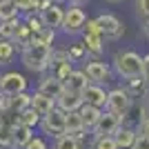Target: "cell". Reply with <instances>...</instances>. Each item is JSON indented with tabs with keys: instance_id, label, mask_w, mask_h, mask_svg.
<instances>
[{
	"instance_id": "cell-1",
	"label": "cell",
	"mask_w": 149,
	"mask_h": 149,
	"mask_svg": "<svg viewBox=\"0 0 149 149\" xmlns=\"http://www.w3.org/2000/svg\"><path fill=\"white\" fill-rule=\"evenodd\" d=\"M49 60H51V45L42 42L38 38L22 49V65L29 71H45L49 67Z\"/></svg>"
},
{
	"instance_id": "cell-2",
	"label": "cell",
	"mask_w": 149,
	"mask_h": 149,
	"mask_svg": "<svg viewBox=\"0 0 149 149\" xmlns=\"http://www.w3.org/2000/svg\"><path fill=\"white\" fill-rule=\"evenodd\" d=\"M113 67L118 71V76L127 78V80H136L140 78V69H143V58L136 51H120L113 58Z\"/></svg>"
},
{
	"instance_id": "cell-3",
	"label": "cell",
	"mask_w": 149,
	"mask_h": 149,
	"mask_svg": "<svg viewBox=\"0 0 149 149\" xmlns=\"http://www.w3.org/2000/svg\"><path fill=\"white\" fill-rule=\"evenodd\" d=\"M62 16H65V9L58 7L56 2L51 0H40V7H38V18L42 20L45 27L49 29H56L62 25Z\"/></svg>"
},
{
	"instance_id": "cell-4",
	"label": "cell",
	"mask_w": 149,
	"mask_h": 149,
	"mask_svg": "<svg viewBox=\"0 0 149 149\" xmlns=\"http://www.w3.org/2000/svg\"><path fill=\"white\" fill-rule=\"evenodd\" d=\"M85 22H87V16H85V11H82L78 5L69 7L67 11H65V16H62V31L65 33H80L82 29H85Z\"/></svg>"
},
{
	"instance_id": "cell-5",
	"label": "cell",
	"mask_w": 149,
	"mask_h": 149,
	"mask_svg": "<svg viewBox=\"0 0 149 149\" xmlns=\"http://www.w3.org/2000/svg\"><path fill=\"white\" fill-rule=\"evenodd\" d=\"M27 89V80L22 74H16V71H9V74L0 76V96H16V93L25 91Z\"/></svg>"
},
{
	"instance_id": "cell-6",
	"label": "cell",
	"mask_w": 149,
	"mask_h": 149,
	"mask_svg": "<svg viewBox=\"0 0 149 149\" xmlns=\"http://www.w3.org/2000/svg\"><path fill=\"white\" fill-rule=\"evenodd\" d=\"M40 125H42L45 134H49V136H62L65 134V111L60 109H51L47 116L40 118Z\"/></svg>"
},
{
	"instance_id": "cell-7",
	"label": "cell",
	"mask_w": 149,
	"mask_h": 149,
	"mask_svg": "<svg viewBox=\"0 0 149 149\" xmlns=\"http://www.w3.org/2000/svg\"><path fill=\"white\" fill-rule=\"evenodd\" d=\"M107 109L109 111H113L116 116H120L123 118L125 113L129 111V105H131V100H129V93L123 91V89H113V91L107 93Z\"/></svg>"
},
{
	"instance_id": "cell-8",
	"label": "cell",
	"mask_w": 149,
	"mask_h": 149,
	"mask_svg": "<svg viewBox=\"0 0 149 149\" xmlns=\"http://www.w3.org/2000/svg\"><path fill=\"white\" fill-rule=\"evenodd\" d=\"M96 25H98L102 38H120V36H123V22H120L116 16L102 13V16L96 18Z\"/></svg>"
},
{
	"instance_id": "cell-9",
	"label": "cell",
	"mask_w": 149,
	"mask_h": 149,
	"mask_svg": "<svg viewBox=\"0 0 149 149\" xmlns=\"http://www.w3.org/2000/svg\"><path fill=\"white\" fill-rule=\"evenodd\" d=\"M118 127H120V116H116L113 111H105L100 113L98 123L93 125V136H111Z\"/></svg>"
},
{
	"instance_id": "cell-10",
	"label": "cell",
	"mask_w": 149,
	"mask_h": 149,
	"mask_svg": "<svg viewBox=\"0 0 149 149\" xmlns=\"http://www.w3.org/2000/svg\"><path fill=\"white\" fill-rule=\"evenodd\" d=\"M56 102H58V107H60V111H65V113L67 111H78L80 105H82V96L62 87V91L56 96Z\"/></svg>"
},
{
	"instance_id": "cell-11",
	"label": "cell",
	"mask_w": 149,
	"mask_h": 149,
	"mask_svg": "<svg viewBox=\"0 0 149 149\" xmlns=\"http://www.w3.org/2000/svg\"><path fill=\"white\" fill-rule=\"evenodd\" d=\"M54 105H56V100L51 98V96H47V93H42V91H36L29 98V107L38 113V116H40V118L47 116V113L54 109Z\"/></svg>"
},
{
	"instance_id": "cell-12",
	"label": "cell",
	"mask_w": 149,
	"mask_h": 149,
	"mask_svg": "<svg viewBox=\"0 0 149 149\" xmlns=\"http://www.w3.org/2000/svg\"><path fill=\"white\" fill-rule=\"evenodd\" d=\"M80 96H82V102L93 105V107H105V102H107L105 89H100L98 85H87V87L80 91Z\"/></svg>"
},
{
	"instance_id": "cell-13",
	"label": "cell",
	"mask_w": 149,
	"mask_h": 149,
	"mask_svg": "<svg viewBox=\"0 0 149 149\" xmlns=\"http://www.w3.org/2000/svg\"><path fill=\"white\" fill-rule=\"evenodd\" d=\"M33 136V129L31 127H25V125H13L11 127V149H22Z\"/></svg>"
},
{
	"instance_id": "cell-14",
	"label": "cell",
	"mask_w": 149,
	"mask_h": 149,
	"mask_svg": "<svg viewBox=\"0 0 149 149\" xmlns=\"http://www.w3.org/2000/svg\"><path fill=\"white\" fill-rule=\"evenodd\" d=\"M85 76L91 82H107L109 80V67L105 62H89L85 69Z\"/></svg>"
},
{
	"instance_id": "cell-15",
	"label": "cell",
	"mask_w": 149,
	"mask_h": 149,
	"mask_svg": "<svg viewBox=\"0 0 149 149\" xmlns=\"http://www.w3.org/2000/svg\"><path fill=\"white\" fill-rule=\"evenodd\" d=\"M78 113H80V118H82V127L85 129H93V125L98 123L100 118V107H93V105H87V102H82L80 109H78Z\"/></svg>"
},
{
	"instance_id": "cell-16",
	"label": "cell",
	"mask_w": 149,
	"mask_h": 149,
	"mask_svg": "<svg viewBox=\"0 0 149 149\" xmlns=\"http://www.w3.org/2000/svg\"><path fill=\"white\" fill-rule=\"evenodd\" d=\"M82 118L78 111H67L65 113V134H69V136H76L80 138L82 136Z\"/></svg>"
},
{
	"instance_id": "cell-17",
	"label": "cell",
	"mask_w": 149,
	"mask_h": 149,
	"mask_svg": "<svg viewBox=\"0 0 149 149\" xmlns=\"http://www.w3.org/2000/svg\"><path fill=\"white\" fill-rule=\"evenodd\" d=\"M87 76H85V71H71V74L62 80V87L69 89V91H76V93H80L82 89L87 87Z\"/></svg>"
},
{
	"instance_id": "cell-18",
	"label": "cell",
	"mask_w": 149,
	"mask_h": 149,
	"mask_svg": "<svg viewBox=\"0 0 149 149\" xmlns=\"http://www.w3.org/2000/svg\"><path fill=\"white\" fill-rule=\"evenodd\" d=\"M36 38H38V33H33V31H31V27L27 25V22H20V25H18V31H16V36H13V42L20 45V47L25 49L27 45H31Z\"/></svg>"
},
{
	"instance_id": "cell-19",
	"label": "cell",
	"mask_w": 149,
	"mask_h": 149,
	"mask_svg": "<svg viewBox=\"0 0 149 149\" xmlns=\"http://www.w3.org/2000/svg\"><path fill=\"white\" fill-rule=\"evenodd\" d=\"M29 98H31V96H27L25 91L16 93V96H9V98H7V109H9V111H13V113L22 111V109H27V107H29Z\"/></svg>"
},
{
	"instance_id": "cell-20",
	"label": "cell",
	"mask_w": 149,
	"mask_h": 149,
	"mask_svg": "<svg viewBox=\"0 0 149 149\" xmlns=\"http://www.w3.org/2000/svg\"><path fill=\"white\" fill-rule=\"evenodd\" d=\"M111 136H113V140H116V145H118V149H129L131 145H134V140H136V134L131 129H120V127L113 131Z\"/></svg>"
},
{
	"instance_id": "cell-21",
	"label": "cell",
	"mask_w": 149,
	"mask_h": 149,
	"mask_svg": "<svg viewBox=\"0 0 149 149\" xmlns=\"http://www.w3.org/2000/svg\"><path fill=\"white\" fill-rule=\"evenodd\" d=\"M38 91L47 93V96H51V98L56 100V96L62 91V82L58 80V78H54V76H49V78H45L42 82H40V87H38Z\"/></svg>"
},
{
	"instance_id": "cell-22",
	"label": "cell",
	"mask_w": 149,
	"mask_h": 149,
	"mask_svg": "<svg viewBox=\"0 0 149 149\" xmlns=\"http://www.w3.org/2000/svg\"><path fill=\"white\" fill-rule=\"evenodd\" d=\"M85 51H91V54H100L102 51V45H105V38L100 36V33H87L85 31Z\"/></svg>"
},
{
	"instance_id": "cell-23",
	"label": "cell",
	"mask_w": 149,
	"mask_h": 149,
	"mask_svg": "<svg viewBox=\"0 0 149 149\" xmlns=\"http://www.w3.org/2000/svg\"><path fill=\"white\" fill-rule=\"evenodd\" d=\"M18 25H20L18 18L0 20V40H13L16 31H18Z\"/></svg>"
},
{
	"instance_id": "cell-24",
	"label": "cell",
	"mask_w": 149,
	"mask_h": 149,
	"mask_svg": "<svg viewBox=\"0 0 149 149\" xmlns=\"http://www.w3.org/2000/svg\"><path fill=\"white\" fill-rule=\"evenodd\" d=\"M16 123H18V125H25V127H31V129H33V127L40 123V116H38V113L33 111L31 107H27V109H22V111L16 113Z\"/></svg>"
},
{
	"instance_id": "cell-25",
	"label": "cell",
	"mask_w": 149,
	"mask_h": 149,
	"mask_svg": "<svg viewBox=\"0 0 149 149\" xmlns=\"http://www.w3.org/2000/svg\"><path fill=\"white\" fill-rule=\"evenodd\" d=\"M54 149H82V145H80V138L69 136V134H62V136H56Z\"/></svg>"
},
{
	"instance_id": "cell-26",
	"label": "cell",
	"mask_w": 149,
	"mask_h": 149,
	"mask_svg": "<svg viewBox=\"0 0 149 149\" xmlns=\"http://www.w3.org/2000/svg\"><path fill=\"white\" fill-rule=\"evenodd\" d=\"M20 9L16 7V0H0V20L18 18Z\"/></svg>"
},
{
	"instance_id": "cell-27",
	"label": "cell",
	"mask_w": 149,
	"mask_h": 149,
	"mask_svg": "<svg viewBox=\"0 0 149 149\" xmlns=\"http://www.w3.org/2000/svg\"><path fill=\"white\" fill-rule=\"evenodd\" d=\"M13 54H16V42L13 40H0V65H7L13 58Z\"/></svg>"
},
{
	"instance_id": "cell-28",
	"label": "cell",
	"mask_w": 149,
	"mask_h": 149,
	"mask_svg": "<svg viewBox=\"0 0 149 149\" xmlns=\"http://www.w3.org/2000/svg\"><path fill=\"white\" fill-rule=\"evenodd\" d=\"M91 149H118V145H116L113 136H96Z\"/></svg>"
},
{
	"instance_id": "cell-29",
	"label": "cell",
	"mask_w": 149,
	"mask_h": 149,
	"mask_svg": "<svg viewBox=\"0 0 149 149\" xmlns=\"http://www.w3.org/2000/svg\"><path fill=\"white\" fill-rule=\"evenodd\" d=\"M0 149H11V125L0 123Z\"/></svg>"
},
{
	"instance_id": "cell-30",
	"label": "cell",
	"mask_w": 149,
	"mask_h": 149,
	"mask_svg": "<svg viewBox=\"0 0 149 149\" xmlns=\"http://www.w3.org/2000/svg\"><path fill=\"white\" fill-rule=\"evenodd\" d=\"M16 7H18L20 11H38V7H40V0H16Z\"/></svg>"
},
{
	"instance_id": "cell-31",
	"label": "cell",
	"mask_w": 149,
	"mask_h": 149,
	"mask_svg": "<svg viewBox=\"0 0 149 149\" xmlns=\"http://www.w3.org/2000/svg\"><path fill=\"white\" fill-rule=\"evenodd\" d=\"M136 9L140 18L149 20V0H136Z\"/></svg>"
},
{
	"instance_id": "cell-32",
	"label": "cell",
	"mask_w": 149,
	"mask_h": 149,
	"mask_svg": "<svg viewBox=\"0 0 149 149\" xmlns=\"http://www.w3.org/2000/svg\"><path fill=\"white\" fill-rule=\"evenodd\" d=\"M129 149H149V138L147 136H136V140H134V145H131Z\"/></svg>"
},
{
	"instance_id": "cell-33",
	"label": "cell",
	"mask_w": 149,
	"mask_h": 149,
	"mask_svg": "<svg viewBox=\"0 0 149 149\" xmlns=\"http://www.w3.org/2000/svg\"><path fill=\"white\" fill-rule=\"evenodd\" d=\"M22 149H47V145H45V140H40V138H33L31 136V140L25 145Z\"/></svg>"
},
{
	"instance_id": "cell-34",
	"label": "cell",
	"mask_w": 149,
	"mask_h": 149,
	"mask_svg": "<svg viewBox=\"0 0 149 149\" xmlns=\"http://www.w3.org/2000/svg\"><path fill=\"white\" fill-rule=\"evenodd\" d=\"M140 76H143V80L149 85V56L143 58V69H140Z\"/></svg>"
},
{
	"instance_id": "cell-35",
	"label": "cell",
	"mask_w": 149,
	"mask_h": 149,
	"mask_svg": "<svg viewBox=\"0 0 149 149\" xmlns=\"http://www.w3.org/2000/svg\"><path fill=\"white\" fill-rule=\"evenodd\" d=\"M82 54H85V45H76L74 49L69 51V58H80Z\"/></svg>"
},
{
	"instance_id": "cell-36",
	"label": "cell",
	"mask_w": 149,
	"mask_h": 149,
	"mask_svg": "<svg viewBox=\"0 0 149 149\" xmlns=\"http://www.w3.org/2000/svg\"><path fill=\"white\" fill-rule=\"evenodd\" d=\"M140 131H143V136H147V138H149V118H145V120H143V127H140Z\"/></svg>"
},
{
	"instance_id": "cell-37",
	"label": "cell",
	"mask_w": 149,
	"mask_h": 149,
	"mask_svg": "<svg viewBox=\"0 0 149 149\" xmlns=\"http://www.w3.org/2000/svg\"><path fill=\"white\" fill-rule=\"evenodd\" d=\"M145 25H147V33H149V20H145Z\"/></svg>"
},
{
	"instance_id": "cell-38",
	"label": "cell",
	"mask_w": 149,
	"mask_h": 149,
	"mask_svg": "<svg viewBox=\"0 0 149 149\" xmlns=\"http://www.w3.org/2000/svg\"><path fill=\"white\" fill-rule=\"evenodd\" d=\"M109 2H123V0H109Z\"/></svg>"
},
{
	"instance_id": "cell-39",
	"label": "cell",
	"mask_w": 149,
	"mask_h": 149,
	"mask_svg": "<svg viewBox=\"0 0 149 149\" xmlns=\"http://www.w3.org/2000/svg\"><path fill=\"white\" fill-rule=\"evenodd\" d=\"M74 2H85V0H74Z\"/></svg>"
},
{
	"instance_id": "cell-40",
	"label": "cell",
	"mask_w": 149,
	"mask_h": 149,
	"mask_svg": "<svg viewBox=\"0 0 149 149\" xmlns=\"http://www.w3.org/2000/svg\"><path fill=\"white\" fill-rule=\"evenodd\" d=\"M51 2H60V0H51Z\"/></svg>"
}]
</instances>
